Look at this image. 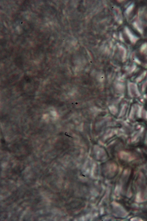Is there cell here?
<instances>
[{"instance_id":"cell-2","label":"cell","mask_w":147,"mask_h":221,"mask_svg":"<svg viewBox=\"0 0 147 221\" xmlns=\"http://www.w3.org/2000/svg\"><path fill=\"white\" fill-rule=\"evenodd\" d=\"M146 73V71H144L142 73L136 78V82H141L145 77Z\"/></svg>"},{"instance_id":"cell-3","label":"cell","mask_w":147,"mask_h":221,"mask_svg":"<svg viewBox=\"0 0 147 221\" xmlns=\"http://www.w3.org/2000/svg\"><path fill=\"white\" fill-rule=\"evenodd\" d=\"M145 84H147V81H146V83H145Z\"/></svg>"},{"instance_id":"cell-1","label":"cell","mask_w":147,"mask_h":221,"mask_svg":"<svg viewBox=\"0 0 147 221\" xmlns=\"http://www.w3.org/2000/svg\"><path fill=\"white\" fill-rule=\"evenodd\" d=\"M128 92L131 97H138L140 96V94L138 90L137 85L132 83H129L128 84Z\"/></svg>"}]
</instances>
